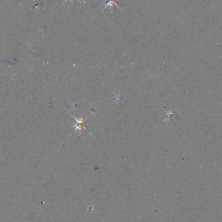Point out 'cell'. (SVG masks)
<instances>
[{
    "label": "cell",
    "instance_id": "6da1fadb",
    "mask_svg": "<svg viewBox=\"0 0 222 222\" xmlns=\"http://www.w3.org/2000/svg\"><path fill=\"white\" fill-rule=\"evenodd\" d=\"M118 1V0H104V2L103 3V4H105V5L103 7V9H105L106 7H110L111 8L113 9V6L116 5L120 10H122V8H121L118 6V5L117 4V2Z\"/></svg>",
    "mask_w": 222,
    "mask_h": 222
},
{
    "label": "cell",
    "instance_id": "7a4b0ae2",
    "mask_svg": "<svg viewBox=\"0 0 222 222\" xmlns=\"http://www.w3.org/2000/svg\"><path fill=\"white\" fill-rule=\"evenodd\" d=\"M68 1H70V2H72V1H73V0H65V1L64 2V3H63V4L64 3H66V2H68ZM77 1H78L79 2H80V3H81V2H80V0H77Z\"/></svg>",
    "mask_w": 222,
    "mask_h": 222
}]
</instances>
